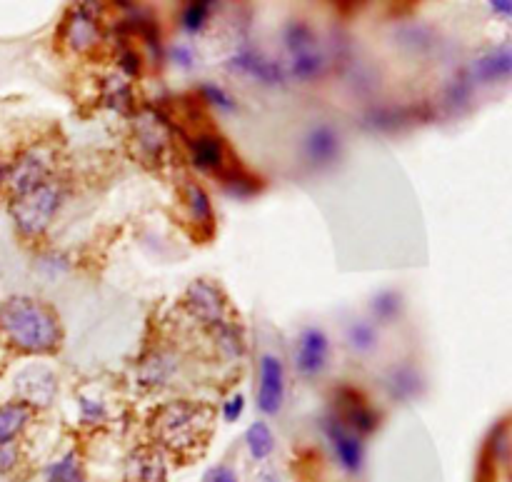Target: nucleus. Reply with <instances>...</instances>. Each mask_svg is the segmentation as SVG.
Masks as SVG:
<instances>
[{"instance_id": "nucleus-1", "label": "nucleus", "mask_w": 512, "mask_h": 482, "mask_svg": "<svg viewBox=\"0 0 512 482\" xmlns=\"http://www.w3.org/2000/svg\"><path fill=\"white\" fill-rule=\"evenodd\" d=\"M0 335L25 355H50L63 343L53 310L28 295H10L0 303Z\"/></svg>"}, {"instance_id": "nucleus-2", "label": "nucleus", "mask_w": 512, "mask_h": 482, "mask_svg": "<svg viewBox=\"0 0 512 482\" xmlns=\"http://www.w3.org/2000/svg\"><path fill=\"white\" fill-rule=\"evenodd\" d=\"M208 425V408L185 403V400H175V403L163 405L155 413L153 433L163 448L175 450V453H185V450H193L195 445L203 443L205 435H208Z\"/></svg>"}, {"instance_id": "nucleus-3", "label": "nucleus", "mask_w": 512, "mask_h": 482, "mask_svg": "<svg viewBox=\"0 0 512 482\" xmlns=\"http://www.w3.org/2000/svg\"><path fill=\"white\" fill-rule=\"evenodd\" d=\"M65 188L58 178L45 180L38 188L10 198V218L23 238H40L63 208Z\"/></svg>"}, {"instance_id": "nucleus-4", "label": "nucleus", "mask_w": 512, "mask_h": 482, "mask_svg": "<svg viewBox=\"0 0 512 482\" xmlns=\"http://www.w3.org/2000/svg\"><path fill=\"white\" fill-rule=\"evenodd\" d=\"M283 45L288 53L285 73L295 80H315L325 70V53L305 20H288L283 28Z\"/></svg>"}, {"instance_id": "nucleus-5", "label": "nucleus", "mask_w": 512, "mask_h": 482, "mask_svg": "<svg viewBox=\"0 0 512 482\" xmlns=\"http://www.w3.org/2000/svg\"><path fill=\"white\" fill-rule=\"evenodd\" d=\"M50 178H53V153L43 145H33L10 160L3 190L8 193V198H15V195L38 188Z\"/></svg>"}, {"instance_id": "nucleus-6", "label": "nucleus", "mask_w": 512, "mask_h": 482, "mask_svg": "<svg viewBox=\"0 0 512 482\" xmlns=\"http://www.w3.org/2000/svg\"><path fill=\"white\" fill-rule=\"evenodd\" d=\"M100 20H103L100 0H75L63 25L65 43L78 53L90 50L100 40Z\"/></svg>"}, {"instance_id": "nucleus-7", "label": "nucleus", "mask_w": 512, "mask_h": 482, "mask_svg": "<svg viewBox=\"0 0 512 482\" xmlns=\"http://www.w3.org/2000/svg\"><path fill=\"white\" fill-rule=\"evenodd\" d=\"M185 308H188L190 318L198 320L205 328H215L223 320H230V303L225 298L223 290L210 280H195L188 290H185Z\"/></svg>"}, {"instance_id": "nucleus-8", "label": "nucleus", "mask_w": 512, "mask_h": 482, "mask_svg": "<svg viewBox=\"0 0 512 482\" xmlns=\"http://www.w3.org/2000/svg\"><path fill=\"white\" fill-rule=\"evenodd\" d=\"M323 433L340 468L350 475H358L365 465L363 438L358 433H353L345 423H340L333 413L323 420Z\"/></svg>"}, {"instance_id": "nucleus-9", "label": "nucleus", "mask_w": 512, "mask_h": 482, "mask_svg": "<svg viewBox=\"0 0 512 482\" xmlns=\"http://www.w3.org/2000/svg\"><path fill=\"white\" fill-rule=\"evenodd\" d=\"M285 403V368L278 355L260 358L258 380V408L263 415H278Z\"/></svg>"}, {"instance_id": "nucleus-10", "label": "nucleus", "mask_w": 512, "mask_h": 482, "mask_svg": "<svg viewBox=\"0 0 512 482\" xmlns=\"http://www.w3.org/2000/svg\"><path fill=\"white\" fill-rule=\"evenodd\" d=\"M330 358V340L320 328H305L295 348V368L303 378L315 380L325 370Z\"/></svg>"}, {"instance_id": "nucleus-11", "label": "nucleus", "mask_w": 512, "mask_h": 482, "mask_svg": "<svg viewBox=\"0 0 512 482\" xmlns=\"http://www.w3.org/2000/svg\"><path fill=\"white\" fill-rule=\"evenodd\" d=\"M15 393L23 403L33 405V408H43V405L53 403L55 393H58V378L50 368L30 365L15 378Z\"/></svg>"}, {"instance_id": "nucleus-12", "label": "nucleus", "mask_w": 512, "mask_h": 482, "mask_svg": "<svg viewBox=\"0 0 512 482\" xmlns=\"http://www.w3.org/2000/svg\"><path fill=\"white\" fill-rule=\"evenodd\" d=\"M333 415L340 420V423L348 425L353 433H358L360 438L375 433V428H378V415H375V410L365 403L363 395L355 393V390L350 388L338 390Z\"/></svg>"}, {"instance_id": "nucleus-13", "label": "nucleus", "mask_w": 512, "mask_h": 482, "mask_svg": "<svg viewBox=\"0 0 512 482\" xmlns=\"http://www.w3.org/2000/svg\"><path fill=\"white\" fill-rule=\"evenodd\" d=\"M512 73V50L508 43L498 45V48H490L485 53H480L478 58L470 63L468 78L473 83H505L510 80Z\"/></svg>"}, {"instance_id": "nucleus-14", "label": "nucleus", "mask_w": 512, "mask_h": 482, "mask_svg": "<svg viewBox=\"0 0 512 482\" xmlns=\"http://www.w3.org/2000/svg\"><path fill=\"white\" fill-rule=\"evenodd\" d=\"M168 478V468H165V458L158 448H143L133 450L125 463V480L128 482H165Z\"/></svg>"}, {"instance_id": "nucleus-15", "label": "nucleus", "mask_w": 512, "mask_h": 482, "mask_svg": "<svg viewBox=\"0 0 512 482\" xmlns=\"http://www.w3.org/2000/svg\"><path fill=\"white\" fill-rule=\"evenodd\" d=\"M230 68L238 70V73L248 75V78L260 80V83H280L285 78V70L278 63L265 58L263 53H258L255 48H240L238 53L230 58Z\"/></svg>"}, {"instance_id": "nucleus-16", "label": "nucleus", "mask_w": 512, "mask_h": 482, "mask_svg": "<svg viewBox=\"0 0 512 482\" xmlns=\"http://www.w3.org/2000/svg\"><path fill=\"white\" fill-rule=\"evenodd\" d=\"M303 153L308 158L310 165L315 168H323L330 165L340 153V138L330 125H315L308 130L303 140Z\"/></svg>"}, {"instance_id": "nucleus-17", "label": "nucleus", "mask_w": 512, "mask_h": 482, "mask_svg": "<svg viewBox=\"0 0 512 482\" xmlns=\"http://www.w3.org/2000/svg\"><path fill=\"white\" fill-rule=\"evenodd\" d=\"M190 155H193L195 165L208 173H223L225 163H228L223 138L215 133H198L195 138H190Z\"/></svg>"}, {"instance_id": "nucleus-18", "label": "nucleus", "mask_w": 512, "mask_h": 482, "mask_svg": "<svg viewBox=\"0 0 512 482\" xmlns=\"http://www.w3.org/2000/svg\"><path fill=\"white\" fill-rule=\"evenodd\" d=\"M175 373H178V363H175L173 355L165 353V350H155V353H150L148 358L140 363L138 380L143 388L160 390L165 388V385H170Z\"/></svg>"}, {"instance_id": "nucleus-19", "label": "nucleus", "mask_w": 512, "mask_h": 482, "mask_svg": "<svg viewBox=\"0 0 512 482\" xmlns=\"http://www.w3.org/2000/svg\"><path fill=\"white\" fill-rule=\"evenodd\" d=\"M185 210H188V218L193 223L195 230L200 233H210L213 230V203H210L208 193L200 188L198 183H188L183 190Z\"/></svg>"}, {"instance_id": "nucleus-20", "label": "nucleus", "mask_w": 512, "mask_h": 482, "mask_svg": "<svg viewBox=\"0 0 512 482\" xmlns=\"http://www.w3.org/2000/svg\"><path fill=\"white\" fill-rule=\"evenodd\" d=\"M210 335H213L218 355L223 360H228V363H235V360H240L245 355L243 330H240V325L233 323V320H223V323H218L215 328H210Z\"/></svg>"}, {"instance_id": "nucleus-21", "label": "nucleus", "mask_w": 512, "mask_h": 482, "mask_svg": "<svg viewBox=\"0 0 512 482\" xmlns=\"http://www.w3.org/2000/svg\"><path fill=\"white\" fill-rule=\"evenodd\" d=\"M135 138H138L140 148L150 158H163L165 148H168V133H165L163 123L158 115H145L135 123Z\"/></svg>"}, {"instance_id": "nucleus-22", "label": "nucleus", "mask_w": 512, "mask_h": 482, "mask_svg": "<svg viewBox=\"0 0 512 482\" xmlns=\"http://www.w3.org/2000/svg\"><path fill=\"white\" fill-rule=\"evenodd\" d=\"M33 405L23 400H10L0 405V440H15L33 418Z\"/></svg>"}, {"instance_id": "nucleus-23", "label": "nucleus", "mask_w": 512, "mask_h": 482, "mask_svg": "<svg viewBox=\"0 0 512 482\" xmlns=\"http://www.w3.org/2000/svg\"><path fill=\"white\" fill-rule=\"evenodd\" d=\"M245 445H248V453L253 460H258V463L268 460L275 450L273 430L268 428V423L258 420V423L250 425L248 433H245Z\"/></svg>"}, {"instance_id": "nucleus-24", "label": "nucleus", "mask_w": 512, "mask_h": 482, "mask_svg": "<svg viewBox=\"0 0 512 482\" xmlns=\"http://www.w3.org/2000/svg\"><path fill=\"white\" fill-rule=\"evenodd\" d=\"M423 390L420 375L413 368H395L388 375V393L395 400H410Z\"/></svg>"}, {"instance_id": "nucleus-25", "label": "nucleus", "mask_w": 512, "mask_h": 482, "mask_svg": "<svg viewBox=\"0 0 512 482\" xmlns=\"http://www.w3.org/2000/svg\"><path fill=\"white\" fill-rule=\"evenodd\" d=\"M45 482H88L78 455L68 453L45 468Z\"/></svg>"}, {"instance_id": "nucleus-26", "label": "nucleus", "mask_w": 512, "mask_h": 482, "mask_svg": "<svg viewBox=\"0 0 512 482\" xmlns=\"http://www.w3.org/2000/svg\"><path fill=\"white\" fill-rule=\"evenodd\" d=\"M215 3H218V0H190L183 10L185 33H190V35L200 33V30L208 25V18H210V13H213Z\"/></svg>"}, {"instance_id": "nucleus-27", "label": "nucleus", "mask_w": 512, "mask_h": 482, "mask_svg": "<svg viewBox=\"0 0 512 482\" xmlns=\"http://www.w3.org/2000/svg\"><path fill=\"white\" fill-rule=\"evenodd\" d=\"M348 345L358 355L373 353L375 345H378V330H375V325L365 323V320L350 325V328H348Z\"/></svg>"}, {"instance_id": "nucleus-28", "label": "nucleus", "mask_w": 512, "mask_h": 482, "mask_svg": "<svg viewBox=\"0 0 512 482\" xmlns=\"http://www.w3.org/2000/svg\"><path fill=\"white\" fill-rule=\"evenodd\" d=\"M370 308H373V315L378 320H393L398 318L400 310H403V300H400L398 293H380L375 295Z\"/></svg>"}, {"instance_id": "nucleus-29", "label": "nucleus", "mask_w": 512, "mask_h": 482, "mask_svg": "<svg viewBox=\"0 0 512 482\" xmlns=\"http://www.w3.org/2000/svg\"><path fill=\"white\" fill-rule=\"evenodd\" d=\"M80 418L85 425H100L108 420V410L98 398H80Z\"/></svg>"}, {"instance_id": "nucleus-30", "label": "nucleus", "mask_w": 512, "mask_h": 482, "mask_svg": "<svg viewBox=\"0 0 512 482\" xmlns=\"http://www.w3.org/2000/svg\"><path fill=\"white\" fill-rule=\"evenodd\" d=\"M20 448L15 440H0V475H8L18 468Z\"/></svg>"}, {"instance_id": "nucleus-31", "label": "nucleus", "mask_w": 512, "mask_h": 482, "mask_svg": "<svg viewBox=\"0 0 512 482\" xmlns=\"http://www.w3.org/2000/svg\"><path fill=\"white\" fill-rule=\"evenodd\" d=\"M203 95H205V100L213 105V108H218V110H233L235 108V100L230 98L223 88H218V85H205Z\"/></svg>"}, {"instance_id": "nucleus-32", "label": "nucleus", "mask_w": 512, "mask_h": 482, "mask_svg": "<svg viewBox=\"0 0 512 482\" xmlns=\"http://www.w3.org/2000/svg\"><path fill=\"white\" fill-rule=\"evenodd\" d=\"M243 410H245V398L240 393H235L233 398L228 400V403H225V408H223V418L228 420V423H235V420H240V415H243Z\"/></svg>"}, {"instance_id": "nucleus-33", "label": "nucleus", "mask_w": 512, "mask_h": 482, "mask_svg": "<svg viewBox=\"0 0 512 482\" xmlns=\"http://www.w3.org/2000/svg\"><path fill=\"white\" fill-rule=\"evenodd\" d=\"M203 482H238V475H235V470L228 468V465H218V468H210L208 473H205Z\"/></svg>"}, {"instance_id": "nucleus-34", "label": "nucleus", "mask_w": 512, "mask_h": 482, "mask_svg": "<svg viewBox=\"0 0 512 482\" xmlns=\"http://www.w3.org/2000/svg\"><path fill=\"white\" fill-rule=\"evenodd\" d=\"M490 10H493V15H498V18L503 20H510L512 15V0H488Z\"/></svg>"}, {"instance_id": "nucleus-35", "label": "nucleus", "mask_w": 512, "mask_h": 482, "mask_svg": "<svg viewBox=\"0 0 512 482\" xmlns=\"http://www.w3.org/2000/svg\"><path fill=\"white\" fill-rule=\"evenodd\" d=\"M8 163H10V160L0 158V190H3V185H5V175H8Z\"/></svg>"}]
</instances>
